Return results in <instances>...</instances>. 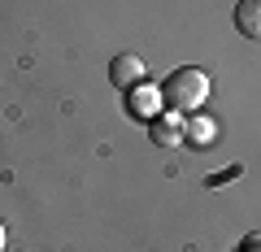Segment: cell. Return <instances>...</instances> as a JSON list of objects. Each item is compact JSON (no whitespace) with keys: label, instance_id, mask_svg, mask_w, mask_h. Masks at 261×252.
Segmentation results:
<instances>
[{"label":"cell","instance_id":"cell-1","mask_svg":"<svg viewBox=\"0 0 261 252\" xmlns=\"http://www.w3.org/2000/svg\"><path fill=\"white\" fill-rule=\"evenodd\" d=\"M209 96V74L196 66H183L174 70V74H166V83H161V104H166L170 113H192L200 109Z\"/></svg>","mask_w":261,"mask_h":252},{"label":"cell","instance_id":"cell-2","mask_svg":"<svg viewBox=\"0 0 261 252\" xmlns=\"http://www.w3.org/2000/svg\"><path fill=\"white\" fill-rule=\"evenodd\" d=\"M109 83H113V87H122V92L140 87V83H144V61H140L135 52L113 57V61H109Z\"/></svg>","mask_w":261,"mask_h":252},{"label":"cell","instance_id":"cell-3","mask_svg":"<svg viewBox=\"0 0 261 252\" xmlns=\"http://www.w3.org/2000/svg\"><path fill=\"white\" fill-rule=\"evenodd\" d=\"M235 31L248 39H261V0H240L235 5Z\"/></svg>","mask_w":261,"mask_h":252},{"label":"cell","instance_id":"cell-4","mask_svg":"<svg viewBox=\"0 0 261 252\" xmlns=\"http://www.w3.org/2000/svg\"><path fill=\"white\" fill-rule=\"evenodd\" d=\"M148 135H152V144H161V148H174V144L183 139V122H174V118H152Z\"/></svg>","mask_w":261,"mask_h":252},{"label":"cell","instance_id":"cell-5","mask_svg":"<svg viewBox=\"0 0 261 252\" xmlns=\"http://www.w3.org/2000/svg\"><path fill=\"white\" fill-rule=\"evenodd\" d=\"M183 139H192V144H214V122H209V118L183 122Z\"/></svg>","mask_w":261,"mask_h":252},{"label":"cell","instance_id":"cell-6","mask_svg":"<svg viewBox=\"0 0 261 252\" xmlns=\"http://www.w3.org/2000/svg\"><path fill=\"white\" fill-rule=\"evenodd\" d=\"M240 174H244V165H231V170H222V174H214V178H209V183L218 187V183H226V178H240Z\"/></svg>","mask_w":261,"mask_h":252},{"label":"cell","instance_id":"cell-7","mask_svg":"<svg viewBox=\"0 0 261 252\" xmlns=\"http://www.w3.org/2000/svg\"><path fill=\"white\" fill-rule=\"evenodd\" d=\"M0 248H5V222H0Z\"/></svg>","mask_w":261,"mask_h":252}]
</instances>
